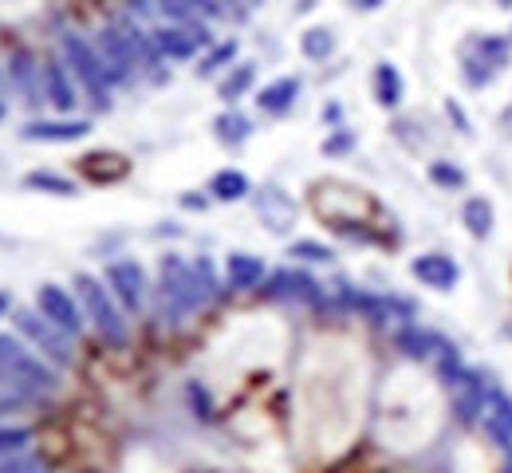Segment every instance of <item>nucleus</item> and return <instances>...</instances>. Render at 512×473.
<instances>
[{"mask_svg":"<svg viewBox=\"0 0 512 473\" xmlns=\"http://www.w3.org/2000/svg\"><path fill=\"white\" fill-rule=\"evenodd\" d=\"M209 296H217V276L209 261H178L166 257L162 261V300H166V316H186L197 304H205Z\"/></svg>","mask_w":512,"mask_h":473,"instance_id":"f257e3e1","label":"nucleus"},{"mask_svg":"<svg viewBox=\"0 0 512 473\" xmlns=\"http://www.w3.org/2000/svg\"><path fill=\"white\" fill-rule=\"evenodd\" d=\"M0 383L24 391L32 399H44V395H52L60 387V375L44 359H36L32 351H24L20 339L0 336Z\"/></svg>","mask_w":512,"mask_h":473,"instance_id":"f03ea898","label":"nucleus"},{"mask_svg":"<svg viewBox=\"0 0 512 473\" xmlns=\"http://www.w3.org/2000/svg\"><path fill=\"white\" fill-rule=\"evenodd\" d=\"M75 292H79L83 312H87V320L95 324V332L107 339L111 347H123V343H127V320L119 316L111 292H107L91 272H75Z\"/></svg>","mask_w":512,"mask_h":473,"instance_id":"7ed1b4c3","label":"nucleus"},{"mask_svg":"<svg viewBox=\"0 0 512 473\" xmlns=\"http://www.w3.org/2000/svg\"><path fill=\"white\" fill-rule=\"evenodd\" d=\"M64 56H67V68L75 71V79H79V87L87 91L91 107H95V111H107V107H111V79H107V71H103L99 52H95V48H91L83 36L67 32V36H64Z\"/></svg>","mask_w":512,"mask_h":473,"instance_id":"20e7f679","label":"nucleus"},{"mask_svg":"<svg viewBox=\"0 0 512 473\" xmlns=\"http://www.w3.org/2000/svg\"><path fill=\"white\" fill-rule=\"evenodd\" d=\"M512 56V44L501 40V36H473L465 56H461V75L469 87H485L497 71L509 64Z\"/></svg>","mask_w":512,"mask_h":473,"instance_id":"39448f33","label":"nucleus"},{"mask_svg":"<svg viewBox=\"0 0 512 473\" xmlns=\"http://www.w3.org/2000/svg\"><path fill=\"white\" fill-rule=\"evenodd\" d=\"M12 324H16V332L28 339V343H36V347L48 355V363H56V367H67V363H71V336L60 332L52 320H44L40 312L16 308V312H12Z\"/></svg>","mask_w":512,"mask_h":473,"instance_id":"423d86ee","label":"nucleus"},{"mask_svg":"<svg viewBox=\"0 0 512 473\" xmlns=\"http://www.w3.org/2000/svg\"><path fill=\"white\" fill-rule=\"evenodd\" d=\"M36 312H40L44 320H52L67 336H79V332H83V312H79V304L71 300V292L60 288V284H40V288H36Z\"/></svg>","mask_w":512,"mask_h":473,"instance_id":"0eeeda50","label":"nucleus"},{"mask_svg":"<svg viewBox=\"0 0 512 473\" xmlns=\"http://www.w3.org/2000/svg\"><path fill=\"white\" fill-rule=\"evenodd\" d=\"M453 391H457V395H453V414H457V422L473 426V422H481V418L489 414L493 387L485 383V375H481V371H469V367H465V375L457 379V387H453Z\"/></svg>","mask_w":512,"mask_h":473,"instance_id":"6e6552de","label":"nucleus"},{"mask_svg":"<svg viewBox=\"0 0 512 473\" xmlns=\"http://www.w3.org/2000/svg\"><path fill=\"white\" fill-rule=\"evenodd\" d=\"M95 52H99V60H103V71H107V79H111V83H127L130 71L138 68V56H134V48H130L127 36L119 32V24L99 32V44H95Z\"/></svg>","mask_w":512,"mask_h":473,"instance_id":"1a4fd4ad","label":"nucleus"},{"mask_svg":"<svg viewBox=\"0 0 512 473\" xmlns=\"http://www.w3.org/2000/svg\"><path fill=\"white\" fill-rule=\"evenodd\" d=\"M213 36L201 24H166L154 32V48L162 52V60H190L197 48H205Z\"/></svg>","mask_w":512,"mask_h":473,"instance_id":"9d476101","label":"nucleus"},{"mask_svg":"<svg viewBox=\"0 0 512 473\" xmlns=\"http://www.w3.org/2000/svg\"><path fill=\"white\" fill-rule=\"evenodd\" d=\"M107 284H111V292L123 300V308L130 312H138L142 308V296H146V272L138 261H111L107 265Z\"/></svg>","mask_w":512,"mask_h":473,"instance_id":"9b49d317","label":"nucleus"},{"mask_svg":"<svg viewBox=\"0 0 512 473\" xmlns=\"http://www.w3.org/2000/svg\"><path fill=\"white\" fill-rule=\"evenodd\" d=\"M410 272H414V280H422V284H430L438 292H453V284L461 280L457 261L446 257V253H422V257H414Z\"/></svg>","mask_w":512,"mask_h":473,"instance_id":"f8f14e48","label":"nucleus"},{"mask_svg":"<svg viewBox=\"0 0 512 473\" xmlns=\"http://www.w3.org/2000/svg\"><path fill=\"white\" fill-rule=\"evenodd\" d=\"M256 213L264 217V225H268L272 233H284V229L296 221V202H292L284 190L268 186V190L256 194Z\"/></svg>","mask_w":512,"mask_h":473,"instance_id":"ddd939ff","label":"nucleus"},{"mask_svg":"<svg viewBox=\"0 0 512 473\" xmlns=\"http://www.w3.org/2000/svg\"><path fill=\"white\" fill-rule=\"evenodd\" d=\"M79 170H83V178L107 186V182H123V178H127L130 162L123 154H115V150H95V154L79 158Z\"/></svg>","mask_w":512,"mask_h":473,"instance_id":"4468645a","label":"nucleus"},{"mask_svg":"<svg viewBox=\"0 0 512 473\" xmlns=\"http://www.w3.org/2000/svg\"><path fill=\"white\" fill-rule=\"evenodd\" d=\"M91 135L87 119H56V123H28L20 138L24 142H75V138Z\"/></svg>","mask_w":512,"mask_h":473,"instance_id":"2eb2a0df","label":"nucleus"},{"mask_svg":"<svg viewBox=\"0 0 512 473\" xmlns=\"http://www.w3.org/2000/svg\"><path fill=\"white\" fill-rule=\"evenodd\" d=\"M461 225L469 229V237L489 241L493 229H497V209H493V202L481 198V194H469V198L461 202Z\"/></svg>","mask_w":512,"mask_h":473,"instance_id":"dca6fc26","label":"nucleus"},{"mask_svg":"<svg viewBox=\"0 0 512 473\" xmlns=\"http://www.w3.org/2000/svg\"><path fill=\"white\" fill-rule=\"evenodd\" d=\"M268 296H292V300H308V304H320L323 300L320 284L308 272H272Z\"/></svg>","mask_w":512,"mask_h":473,"instance_id":"f3484780","label":"nucleus"},{"mask_svg":"<svg viewBox=\"0 0 512 473\" xmlns=\"http://www.w3.org/2000/svg\"><path fill=\"white\" fill-rule=\"evenodd\" d=\"M394 343H398V351H402V355L422 359V363H434V355L446 347L449 339L438 336V332H430V328H402V332L394 336Z\"/></svg>","mask_w":512,"mask_h":473,"instance_id":"a211bd4d","label":"nucleus"},{"mask_svg":"<svg viewBox=\"0 0 512 473\" xmlns=\"http://www.w3.org/2000/svg\"><path fill=\"white\" fill-rule=\"evenodd\" d=\"M40 83H44V99L56 107V111H75V87H71V79H67V68L64 64H44L40 68Z\"/></svg>","mask_w":512,"mask_h":473,"instance_id":"6ab92c4d","label":"nucleus"},{"mask_svg":"<svg viewBox=\"0 0 512 473\" xmlns=\"http://www.w3.org/2000/svg\"><path fill=\"white\" fill-rule=\"evenodd\" d=\"M296 95H300V79H296V75H284V79L268 83L256 103H260V111H268V115H284V111L296 103Z\"/></svg>","mask_w":512,"mask_h":473,"instance_id":"aec40b11","label":"nucleus"},{"mask_svg":"<svg viewBox=\"0 0 512 473\" xmlns=\"http://www.w3.org/2000/svg\"><path fill=\"white\" fill-rule=\"evenodd\" d=\"M225 276H229V288H256L264 280V261L253 257V253H233L229 265H225Z\"/></svg>","mask_w":512,"mask_h":473,"instance_id":"412c9836","label":"nucleus"},{"mask_svg":"<svg viewBox=\"0 0 512 473\" xmlns=\"http://www.w3.org/2000/svg\"><path fill=\"white\" fill-rule=\"evenodd\" d=\"M209 194H213L217 202H241V198L253 194V182H249L241 170H221V174H213Z\"/></svg>","mask_w":512,"mask_h":473,"instance_id":"4be33fe9","label":"nucleus"},{"mask_svg":"<svg viewBox=\"0 0 512 473\" xmlns=\"http://www.w3.org/2000/svg\"><path fill=\"white\" fill-rule=\"evenodd\" d=\"M158 12H166L174 24H190L197 12L221 16V0H158Z\"/></svg>","mask_w":512,"mask_h":473,"instance_id":"5701e85b","label":"nucleus"},{"mask_svg":"<svg viewBox=\"0 0 512 473\" xmlns=\"http://www.w3.org/2000/svg\"><path fill=\"white\" fill-rule=\"evenodd\" d=\"M402 95H406V83H402L398 68H394V64H379V68H375V99H379L383 107H398Z\"/></svg>","mask_w":512,"mask_h":473,"instance_id":"b1692460","label":"nucleus"},{"mask_svg":"<svg viewBox=\"0 0 512 473\" xmlns=\"http://www.w3.org/2000/svg\"><path fill=\"white\" fill-rule=\"evenodd\" d=\"M8 68H12V83L28 95V103H40V91H36V64H32V56H28L24 48H16V52H12V60H8Z\"/></svg>","mask_w":512,"mask_h":473,"instance_id":"393cba45","label":"nucleus"},{"mask_svg":"<svg viewBox=\"0 0 512 473\" xmlns=\"http://www.w3.org/2000/svg\"><path fill=\"white\" fill-rule=\"evenodd\" d=\"M24 186H28V190L56 194V198H75V194H79L71 178H64V174H52V170H32V174L24 178Z\"/></svg>","mask_w":512,"mask_h":473,"instance_id":"a878e982","label":"nucleus"},{"mask_svg":"<svg viewBox=\"0 0 512 473\" xmlns=\"http://www.w3.org/2000/svg\"><path fill=\"white\" fill-rule=\"evenodd\" d=\"M256 83V64H237V68L229 71L225 79H221V87H217V95L225 99V103H237L249 87Z\"/></svg>","mask_w":512,"mask_h":473,"instance_id":"bb28decb","label":"nucleus"},{"mask_svg":"<svg viewBox=\"0 0 512 473\" xmlns=\"http://www.w3.org/2000/svg\"><path fill=\"white\" fill-rule=\"evenodd\" d=\"M213 131H217V138H221L225 146H241L245 138L253 135V123H249L241 111H225V115L213 123Z\"/></svg>","mask_w":512,"mask_h":473,"instance_id":"cd10ccee","label":"nucleus"},{"mask_svg":"<svg viewBox=\"0 0 512 473\" xmlns=\"http://www.w3.org/2000/svg\"><path fill=\"white\" fill-rule=\"evenodd\" d=\"M300 52H304L308 60H327V56L335 52V36H331L327 28H308V32L300 36Z\"/></svg>","mask_w":512,"mask_h":473,"instance_id":"c85d7f7f","label":"nucleus"},{"mask_svg":"<svg viewBox=\"0 0 512 473\" xmlns=\"http://www.w3.org/2000/svg\"><path fill=\"white\" fill-rule=\"evenodd\" d=\"M0 473H48V462L32 450H20V454L0 458Z\"/></svg>","mask_w":512,"mask_h":473,"instance_id":"c756f323","label":"nucleus"},{"mask_svg":"<svg viewBox=\"0 0 512 473\" xmlns=\"http://www.w3.org/2000/svg\"><path fill=\"white\" fill-rule=\"evenodd\" d=\"M430 182H438L446 190H461L465 186V170L446 162V158H438V162H430Z\"/></svg>","mask_w":512,"mask_h":473,"instance_id":"7c9ffc66","label":"nucleus"},{"mask_svg":"<svg viewBox=\"0 0 512 473\" xmlns=\"http://www.w3.org/2000/svg\"><path fill=\"white\" fill-rule=\"evenodd\" d=\"M28 442H32V430L28 426H0V458L28 450Z\"/></svg>","mask_w":512,"mask_h":473,"instance_id":"2f4dec72","label":"nucleus"},{"mask_svg":"<svg viewBox=\"0 0 512 473\" xmlns=\"http://www.w3.org/2000/svg\"><path fill=\"white\" fill-rule=\"evenodd\" d=\"M288 257H300V261H316V265H323V261H331L335 253H331L323 241H292Z\"/></svg>","mask_w":512,"mask_h":473,"instance_id":"473e14b6","label":"nucleus"},{"mask_svg":"<svg viewBox=\"0 0 512 473\" xmlns=\"http://www.w3.org/2000/svg\"><path fill=\"white\" fill-rule=\"evenodd\" d=\"M32 403H40V399H32V395H24V391L0 383V418H4V414H16V410H28Z\"/></svg>","mask_w":512,"mask_h":473,"instance_id":"72a5a7b5","label":"nucleus"},{"mask_svg":"<svg viewBox=\"0 0 512 473\" xmlns=\"http://www.w3.org/2000/svg\"><path fill=\"white\" fill-rule=\"evenodd\" d=\"M233 56H237V44L229 40V44H221V48H213V52H209V56L201 60V68H197V71H201V75H209V71H217V68H221V64H229Z\"/></svg>","mask_w":512,"mask_h":473,"instance_id":"f704fd0d","label":"nucleus"},{"mask_svg":"<svg viewBox=\"0 0 512 473\" xmlns=\"http://www.w3.org/2000/svg\"><path fill=\"white\" fill-rule=\"evenodd\" d=\"M351 146H355V135L351 131H339V135H331L323 142V154H347Z\"/></svg>","mask_w":512,"mask_h":473,"instance_id":"c9c22d12","label":"nucleus"},{"mask_svg":"<svg viewBox=\"0 0 512 473\" xmlns=\"http://www.w3.org/2000/svg\"><path fill=\"white\" fill-rule=\"evenodd\" d=\"M130 12H138V16H150V12H158V0H127Z\"/></svg>","mask_w":512,"mask_h":473,"instance_id":"e433bc0d","label":"nucleus"},{"mask_svg":"<svg viewBox=\"0 0 512 473\" xmlns=\"http://www.w3.org/2000/svg\"><path fill=\"white\" fill-rule=\"evenodd\" d=\"M446 111H449V119H453L461 131H469V119H465V111H457V103H453V99L446 103Z\"/></svg>","mask_w":512,"mask_h":473,"instance_id":"4c0bfd02","label":"nucleus"},{"mask_svg":"<svg viewBox=\"0 0 512 473\" xmlns=\"http://www.w3.org/2000/svg\"><path fill=\"white\" fill-rule=\"evenodd\" d=\"M351 8H363V12H371V8H383L386 0H347Z\"/></svg>","mask_w":512,"mask_h":473,"instance_id":"58836bf2","label":"nucleus"},{"mask_svg":"<svg viewBox=\"0 0 512 473\" xmlns=\"http://www.w3.org/2000/svg\"><path fill=\"white\" fill-rule=\"evenodd\" d=\"M8 312V292H0V316Z\"/></svg>","mask_w":512,"mask_h":473,"instance_id":"ea45409f","label":"nucleus"},{"mask_svg":"<svg viewBox=\"0 0 512 473\" xmlns=\"http://www.w3.org/2000/svg\"><path fill=\"white\" fill-rule=\"evenodd\" d=\"M497 4H501V8H512V0H497Z\"/></svg>","mask_w":512,"mask_h":473,"instance_id":"a19ab883","label":"nucleus"},{"mask_svg":"<svg viewBox=\"0 0 512 473\" xmlns=\"http://www.w3.org/2000/svg\"><path fill=\"white\" fill-rule=\"evenodd\" d=\"M0 119H4V99H0Z\"/></svg>","mask_w":512,"mask_h":473,"instance_id":"79ce46f5","label":"nucleus"},{"mask_svg":"<svg viewBox=\"0 0 512 473\" xmlns=\"http://www.w3.org/2000/svg\"><path fill=\"white\" fill-rule=\"evenodd\" d=\"M509 44H512V40H509Z\"/></svg>","mask_w":512,"mask_h":473,"instance_id":"37998d69","label":"nucleus"}]
</instances>
